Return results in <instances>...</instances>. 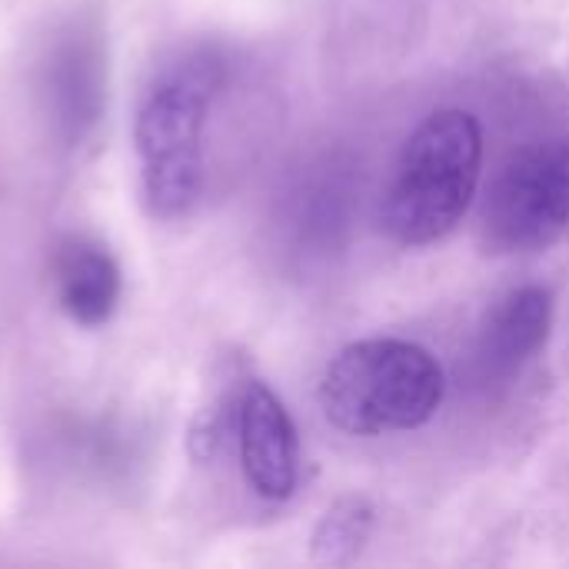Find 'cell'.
I'll return each mask as SVG.
<instances>
[{"mask_svg": "<svg viewBox=\"0 0 569 569\" xmlns=\"http://www.w3.org/2000/svg\"><path fill=\"white\" fill-rule=\"evenodd\" d=\"M483 173V127L470 110L443 107L407 140L383 193V230L400 247L440 243L467 217Z\"/></svg>", "mask_w": 569, "mask_h": 569, "instance_id": "2", "label": "cell"}, {"mask_svg": "<svg viewBox=\"0 0 569 569\" xmlns=\"http://www.w3.org/2000/svg\"><path fill=\"white\" fill-rule=\"evenodd\" d=\"M443 397L447 373L440 360L400 337L347 343L317 387L323 417L350 437L420 430L437 417Z\"/></svg>", "mask_w": 569, "mask_h": 569, "instance_id": "3", "label": "cell"}, {"mask_svg": "<svg viewBox=\"0 0 569 569\" xmlns=\"http://www.w3.org/2000/svg\"><path fill=\"white\" fill-rule=\"evenodd\" d=\"M40 90L60 147H87L107 113V50L93 27L73 23L50 43Z\"/></svg>", "mask_w": 569, "mask_h": 569, "instance_id": "6", "label": "cell"}, {"mask_svg": "<svg viewBox=\"0 0 569 569\" xmlns=\"http://www.w3.org/2000/svg\"><path fill=\"white\" fill-rule=\"evenodd\" d=\"M377 527V510L363 493H347L327 507V513L317 520L310 537V553L317 563L327 567H347L353 563L363 547L370 543Z\"/></svg>", "mask_w": 569, "mask_h": 569, "instance_id": "9", "label": "cell"}, {"mask_svg": "<svg viewBox=\"0 0 569 569\" xmlns=\"http://www.w3.org/2000/svg\"><path fill=\"white\" fill-rule=\"evenodd\" d=\"M53 293L73 327L100 330L117 317L123 300L120 260L103 240L73 233L53 253Z\"/></svg>", "mask_w": 569, "mask_h": 569, "instance_id": "8", "label": "cell"}, {"mask_svg": "<svg viewBox=\"0 0 569 569\" xmlns=\"http://www.w3.org/2000/svg\"><path fill=\"white\" fill-rule=\"evenodd\" d=\"M227 87V60L193 47L160 63L133 110L137 193L150 220H187L207 190V130Z\"/></svg>", "mask_w": 569, "mask_h": 569, "instance_id": "1", "label": "cell"}, {"mask_svg": "<svg viewBox=\"0 0 569 569\" xmlns=\"http://www.w3.org/2000/svg\"><path fill=\"white\" fill-rule=\"evenodd\" d=\"M569 227V140L547 137L520 147L493 177L480 240L490 253H540Z\"/></svg>", "mask_w": 569, "mask_h": 569, "instance_id": "4", "label": "cell"}, {"mask_svg": "<svg viewBox=\"0 0 569 569\" xmlns=\"http://www.w3.org/2000/svg\"><path fill=\"white\" fill-rule=\"evenodd\" d=\"M553 290L543 283L517 287L493 303L473 343V373L483 387H503L537 360L553 330Z\"/></svg>", "mask_w": 569, "mask_h": 569, "instance_id": "7", "label": "cell"}, {"mask_svg": "<svg viewBox=\"0 0 569 569\" xmlns=\"http://www.w3.org/2000/svg\"><path fill=\"white\" fill-rule=\"evenodd\" d=\"M230 430L250 493L263 503H287L300 483V433L267 380H240L230 400Z\"/></svg>", "mask_w": 569, "mask_h": 569, "instance_id": "5", "label": "cell"}]
</instances>
